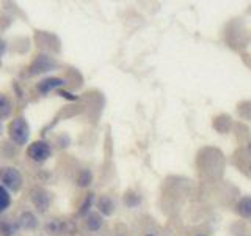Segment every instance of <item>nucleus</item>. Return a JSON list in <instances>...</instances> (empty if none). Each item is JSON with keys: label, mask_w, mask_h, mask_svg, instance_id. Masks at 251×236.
I'll use <instances>...</instances> for the list:
<instances>
[{"label": "nucleus", "mask_w": 251, "mask_h": 236, "mask_svg": "<svg viewBox=\"0 0 251 236\" xmlns=\"http://www.w3.org/2000/svg\"><path fill=\"white\" fill-rule=\"evenodd\" d=\"M8 132H10L11 140L14 142V144H18V145H24V144H25V142L28 140V136H30L28 124H27V121L24 120L22 117L14 118V120L10 123Z\"/></svg>", "instance_id": "1"}, {"label": "nucleus", "mask_w": 251, "mask_h": 236, "mask_svg": "<svg viewBox=\"0 0 251 236\" xmlns=\"http://www.w3.org/2000/svg\"><path fill=\"white\" fill-rule=\"evenodd\" d=\"M0 179L10 191L16 192L22 187V175L13 167H3L0 170Z\"/></svg>", "instance_id": "2"}, {"label": "nucleus", "mask_w": 251, "mask_h": 236, "mask_svg": "<svg viewBox=\"0 0 251 236\" xmlns=\"http://www.w3.org/2000/svg\"><path fill=\"white\" fill-rule=\"evenodd\" d=\"M46 228L50 235H55V236L75 233V225L71 222V220H63V219H52L50 222H47Z\"/></svg>", "instance_id": "3"}, {"label": "nucleus", "mask_w": 251, "mask_h": 236, "mask_svg": "<svg viewBox=\"0 0 251 236\" xmlns=\"http://www.w3.org/2000/svg\"><path fill=\"white\" fill-rule=\"evenodd\" d=\"M52 153V149L50 147L46 144V142H35V144H31L27 149V154L31 161H35V162H43L46 161L47 157L50 156Z\"/></svg>", "instance_id": "4"}, {"label": "nucleus", "mask_w": 251, "mask_h": 236, "mask_svg": "<svg viewBox=\"0 0 251 236\" xmlns=\"http://www.w3.org/2000/svg\"><path fill=\"white\" fill-rule=\"evenodd\" d=\"M31 202H33V205L39 211H46L50 205V195L47 194L44 189L35 187L33 191H31Z\"/></svg>", "instance_id": "5"}, {"label": "nucleus", "mask_w": 251, "mask_h": 236, "mask_svg": "<svg viewBox=\"0 0 251 236\" xmlns=\"http://www.w3.org/2000/svg\"><path fill=\"white\" fill-rule=\"evenodd\" d=\"M55 66V61L49 57V55H38L35 59V61L31 63V74H39L44 73V71H50Z\"/></svg>", "instance_id": "6"}, {"label": "nucleus", "mask_w": 251, "mask_h": 236, "mask_svg": "<svg viewBox=\"0 0 251 236\" xmlns=\"http://www.w3.org/2000/svg\"><path fill=\"white\" fill-rule=\"evenodd\" d=\"M63 85V81L61 79H57V77H50V79H46V81H41L38 85H36V88L38 91L41 93V94H47L49 91L55 90V88H58V87Z\"/></svg>", "instance_id": "7"}, {"label": "nucleus", "mask_w": 251, "mask_h": 236, "mask_svg": "<svg viewBox=\"0 0 251 236\" xmlns=\"http://www.w3.org/2000/svg\"><path fill=\"white\" fill-rule=\"evenodd\" d=\"M235 211L239 212V216L243 219L251 220V197H243L240 202L235 205Z\"/></svg>", "instance_id": "8"}, {"label": "nucleus", "mask_w": 251, "mask_h": 236, "mask_svg": "<svg viewBox=\"0 0 251 236\" xmlns=\"http://www.w3.org/2000/svg\"><path fill=\"white\" fill-rule=\"evenodd\" d=\"M13 112V102L6 94L0 93V120H5Z\"/></svg>", "instance_id": "9"}, {"label": "nucleus", "mask_w": 251, "mask_h": 236, "mask_svg": "<svg viewBox=\"0 0 251 236\" xmlns=\"http://www.w3.org/2000/svg\"><path fill=\"white\" fill-rule=\"evenodd\" d=\"M98 208H99L100 212H104V214H112L113 208H115V203H113L112 199H110V197L104 195V197H100V199L98 200Z\"/></svg>", "instance_id": "10"}, {"label": "nucleus", "mask_w": 251, "mask_h": 236, "mask_svg": "<svg viewBox=\"0 0 251 236\" xmlns=\"http://www.w3.org/2000/svg\"><path fill=\"white\" fill-rule=\"evenodd\" d=\"M100 225H102V217L99 214H96V212H93V214H90L88 219H86V227H88V230H91V232L99 230Z\"/></svg>", "instance_id": "11"}, {"label": "nucleus", "mask_w": 251, "mask_h": 236, "mask_svg": "<svg viewBox=\"0 0 251 236\" xmlns=\"http://www.w3.org/2000/svg\"><path fill=\"white\" fill-rule=\"evenodd\" d=\"M36 217L33 214H30V212H25L22 217H21V227L24 228H33L36 227Z\"/></svg>", "instance_id": "12"}, {"label": "nucleus", "mask_w": 251, "mask_h": 236, "mask_svg": "<svg viewBox=\"0 0 251 236\" xmlns=\"http://www.w3.org/2000/svg\"><path fill=\"white\" fill-rule=\"evenodd\" d=\"M91 172L90 170H82L80 173H78V177H77V184L78 186H88L91 183Z\"/></svg>", "instance_id": "13"}, {"label": "nucleus", "mask_w": 251, "mask_h": 236, "mask_svg": "<svg viewBox=\"0 0 251 236\" xmlns=\"http://www.w3.org/2000/svg\"><path fill=\"white\" fill-rule=\"evenodd\" d=\"M10 203H11L10 195H8V192L5 191L2 186H0V212L5 211L8 206H10Z\"/></svg>", "instance_id": "14"}, {"label": "nucleus", "mask_w": 251, "mask_h": 236, "mask_svg": "<svg viewBox=\"0 0 251 236\" xmlns=\"http://www.w3.org/2000/svg\"><path fill=\"white\" fill-rule=\"evenodd\" d=\"M91 202H93V194H90L88 197H86L85 203L82 205V208H80V214H83V212H86V211H88V208L91 206Z\"/></svg>", "instance_id": "15"}, {"label": "nucleus", "mask_w": 251, "mask_h": 236, "mask_svg": "<svg viewBox=\"0 0 251 236\" xmlns=\"http://www.w3.org/2000/svg\"><path fill=\"white\" fill-rule=\"evenodd\" d=\"M3 49H5V46H3V43L0 41V57H2V54H3Z\"/></svg>", "instance_id": "16"}, {"label": "nucleus", "mask_w": 251, "mask_h": 236, "mask_svg": "<svg viewBox=\"0 0 251 236\" xmlns=\"http://www.w3.org/2000/svg\"><path fill=\"white\" fill-rule=\"evenodd\" d=\"M146 236H154V235H146Z\"/></svg>", "instance_id": "17"}]
</instances>
